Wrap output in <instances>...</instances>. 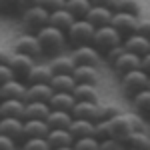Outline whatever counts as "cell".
I'll return each mask as SVG.
<instances>
[{
    "label": "cell",
    "mask_w": 150,
    "mask_h": 150,
    "mask_svg": "<svg viewBox=\"0 0 150 150\" xmlns=\"http://www.w3.org/2000/svg\"><path fill=\"white\" fill-rule=\"evenodd\" d=\"M74 148H80V150H86V148H100V140L96 138V136H82V138H76L74 140V144H72Z\"/></svg>",
    "instance_id": "8d00e7d4"
},
{
    "label": "cell",
    "mask_w": 150,
    "mask_h": 150,
    "mask_svg": "<svg viewBox=\"0 0 150 150\" xmlns=\"http://www.w3.org/2000/svg\"><path fill=\"white\" fill-rule=\"evenodd\" d=\"M12 78H16V74H14V70L8 66V62H6V64H0V84L12 80Z\"/></svg>",
    "instance_id": "ab89813d"
},
{
    "label": "cell",
    "mask_w": 150,
    "mask_h": 150,
    "mask_svg": "<svg viewBox=\"0 0 150 150\" xmlns=\"http://www.w3.org/2000/svg\"><path fill=\"white\" fill-rule=\"evenodd\" d=\"M148 124L144 120V116L134 112H118L114 118H110V136L118 138L122 144L128 140V136L134 130H146Z\"/></svg>",
    "instance_id": "6da1fadb"
},
{
    "label": "cell",
    "mask_w": 150,
    "mask_h": 150,
    "mask_svg": "<svg viewBox=\"0 0 150 150\" xmlns=\"http://www.w3.org/2000/svg\"><path fill=\"white\" fill-rule=\"evenodd\" d=\"M70 54H72V58H74L76 64H94V66H98V62H100V58H102V52L94 46L92 42H90V44L74 46V50H72Z\"/></svg>",
    "instance_id": "9c48e42d"
},
{
    "label": "cell",
    "mask_w": 150,
    "mask_h": 150,
    "mask_svg": "<svg viewBox=\"0 0 150 150\" xmlns=\"http://www.w3.org/2000/svg\"><path fill=\"white\" fill-rule=\"evenodd\" d=\"M52 76H54V72L50 68V64H36L34 62V66L26 74L24 82H26V84H40V82H48V84H50Z\"/></svg>",
    "instance_id": "ac0fdd59"
},
{
    "label": "cell",
    "mask_w": 150,
    "mask_h": 150,
    "mask_svg": "<svg viewBox=\"0 0 150 150\" xmlns=\"http://www.w3.org/2000/svg\"><path fill=\"white\" fill-rule=\"evenodd\" d=\"M18 146V142L10 136H6V134H0V150H12Z\"/></svg>",
    "instance_id": "7bdbcfd3"
},
{
    "label": "cell",
    "mask_w": 150,
    "mask_h": 150,
    "mask_svg": "<svg viewBox=\"0 0 150 150\" xmlns=\"http://www.w3.org/2000/svg\"><path fill=\"white\" fill-rule=\"evenodd\" d=\"M22 22L24 26L30 30V32H36L40 30L42 26L48 24V18H50V10H46L42 4H36V6H28V8H22Z\"/></svg>",
    "instance_id": "8992f818"
},
{
    "label": "cell",
    "mask_w": 150,
    "mask_h": 150,
    "mask_svg": "<svg viewBox=\"0 0 150 150\" xmlns=\"http://www.w3.org/2000/svg\"><path fill=\"white\" fill-rule=\"evenodd\" d=\"M46 140L50 144V148H56V150L70 148L74 144V136L70 134L68 128H50L46 134Z\"/></svg>",
    "instance_id": "7c38bea8"
},
{
    "label": "cell",
    "mask_w": 150,
    "mask_h": 150,
    "mask_svg": "<svg viewBox=\"0 0 150 150\" xmlns=\"http://www.w3.org/2000/svg\"><path fill=\"white\" fill-rule=\"evenodd\" d=\"M94 136L98 140L110 136V120H96L94 122Z\"/></svg>",
    "instance_id": "f35d334b"
},
{
    "label": "cell",
    "mask_w": 150,
    "mask_h": 150,
    "mask_svg": "<svg viewBox=\"0 0 150 150\" xmlns=\"http://www.w3.org/2000/svg\"><path fill=\"white\" fill-rule=\"evenodd\" d=\"M122 146V142L114 136H108V138H102L100 140V148H120Z\"/></svg>",
    "instance_id": "f6af8a7d"
},
{
    "label": "cell",
    "mask_w": 150,
    "mask_h": 150,
    "mask_svg": "<svg viewBox=\"0 0 150 150\" xmlns=\"http://www.w3.org/2000/svg\"><path fill=\"white\" fill-rule=\"evenodd\" d=\"M148 88H150V80H148Z\"/></svg>",
    "instance_id": "f907efd6"
},
{
    "label": "cell",
    "mask_w": 150,
    "mask_h": 150,
    "mask_svg": "<svg viewBox=\"0 0 150 150\" xmlns=\"http://www.w3.org/2000/svg\"><path fill=\"white\" fill-rule=\"evenodd\" d=\"M110 66H112V70H114L118 76H122L124 72H128V70L140 68V56H138V54H134V52H128V50H124V52L116 58Z\"/></svg>",
    "instance_id": "5bb4252c"
},
{
    "label": "cell",
    "mask_w": 150,
    "mask_h": 150,
    "mask_svg": "<svg viewBox=\"0 0 150 150\" xmlns=\"http://www.w3.org/2000/svg\"><path fill=\"white\" fill-rule=\"evenodd\" d=\"M140 68L150 74V52H146L144 56H140Z\"/></svg>",
    "instance_id": "7dc6e473"
},
{
    "label": "cell",
    "mask_w": 150,
    "mask_h": 150,
    "mask_svg": "<svg viewBox=\"0 0 150 150\" xmlns=\"http://www.w3.org/2000/svg\"><path fill=\"white\" fill-rule=\"evenodd\" d=\"M72 76L76 82H88V84H98V68L94 64H76L72 70Z\"/></svg>",
    "instance_id": "44dd1931"
},
{
    "label": "cell",
    "mask_w": 150,
    "mask_h": 150,
    "mask_svg": "<svg viewBox=\"0 0 150 150\" xmlns=\"http://www.w3.org/2000/svg\"><path fill=\"white\" fill-rule=\"evenodd\" d=\"M52 94H54V88H52L48 82H40V84H26V94H24V100H26V102H30V100L48 102Z\"/></svg>",
    "instance_id": "9a60e30c"
},
{
    "label": "cell",
    "mask_w": 150,
    "mask_h": 150,
    "mask_svg": "<svg viewBox=\"0 0 150 150\" xmlns=\"http://www.w3.org/2000/svg\"><path fill=\"white\" fill-rule=\"evenodd\" d=\"M0 12H4V14L22 12V2L20 0H0Z\"/></svg>",
    "instance_id": "74e56055"
},
{
    "label": "cell",
    "mask_w": 150,
    "mask_h": 150,
    "mask_svg": "<svg viewBox=\"0 0 150 150\" xmlns=\"http://www.w3.org/2000/svg\"><path fill=\"white\" fill-rule=\"evenodd\" d=\"M22 2V8H28V6H36V4H42V0H20Z\"/></svg>",
    "instance_id": "681fc988"
},
{
    "label": "cell",
    "mask_w": 150,
    "mask_h": 150,
    "mask_svg": "<svg viewBox=\"0 0 150 150\" xmlns=\"http://www.w3.org/2000/svg\"><path fill=\"white\" fill-rule=\"evenodd\" d=\"M24 104L22 98H0V116H14L24 118Z\"/></svg>",
    "instance_id": "d6986e66"
},
{
    "label": "cell",
    "mask_w": 150,
    "mask_h": 150,
    "mask_svg": "<svg viewBox=\"0 0 150 150\" xmlns=\"http://www.w3.org/2000/svg\"><path fill=\"white\" fill-rule=\"evenodd\" d=\"M22 148L30 150H50L46 136H32V138H24L22 140Z\"/></svg>",
    "instance_id": "836d02e7"
},
{
    "label": "cell",
    "mask_w": 150,
    "mask_h": 150,
    "mask_svg": "<svg viewBox=\"0 0 150 150\" xmlns=\"http://www.w3.org/2000/svg\"><path fill=\"white\" fill-rule=\"evenodd\" d=\"M130 100H132V106L138 114H142L144 118H150V88L136 92Z\"/></svg>",
    "instance_id": "f1b7e54d"
},
{
    "label": "cell",
    "mask_w": 150,
    "mask_h": 150,
    "mask_svg": "<svg viewBox=\"0 0 150 150\" xmlns=\"http://www.w3.org/2000/svg\"><path fill=\"white\" fill-rule=\"evenodd\" d=\"M76 66L72 54H54L50 60V68L54 74H72V70Z\"/></svg>",
    "instance_id": "603a6c76"
},
{
    "label": "cell",
    "mask_w": 150,
    "mask_h": 150,
    "mask_svg": "<svg viewBox=\"0 0 150 150\" xmlns=\"http://www.w3.org/2000/svg\"><path fill=\"white\" fill-rule=\"evenodd\" d=\"M148 80H150L148 72H144L142 68H134V70L124 72V74L120 76V88H122L124 96L132 98L136 92L148 88Z\"/></svg>",
    "instance_id": "3957f363"
},
{
    "label": "cell",
    "mask_w": 150,
    "mask_h": 150,
    "mask_svg": "<svg viewBox=\"0 0 150 150\" xmlns=\"http://www.w3.org/2000/svg\"><path fill=\"white\" fill-rule=\"evenodd\" d=\"M8 58H10V52H6L4 48H0V64H6Z\"/></svg>",
    "instance_id": "c3c4849f"
},
{
    "label": "cell",
    "mask_w": 150,
    "mask_h": 150,
    "mask_svg": "<svg viewBox=\"0 0 150 150\" xmlns=\"http://www.w3.org/2000/svg\"><path fill=\"white\" fill-rule=\"evenodd\" d=\"M50 86L56 92H72L74 86H76V80H74L72 74H54L52 80H50Z\"/></svg>",
    "instance_id": "4dcf8cb0"
},
{
    "label": "cell",
    "mask_w": 150,
    "mask_h": 150,
    "mask_svg": "<svg viewBox=\"0 0 150 150\" xmlns=\"http://www.w3.org/2000/svg\"><path fill=\"white\" fill-rule=\"evenodd\" d=\"M98 108H100V120H110L120 112L118 104L114 102H98Z\"/></svg>",
    "instance_id": "d590c367"
},
{
    "label": "cell",
    "mask_w": 150,
    "mask_h": 150,
    "mask_svg": "<svg viewBox=\"0 0 150 150\" xmlns=\"http://www.w3.org/2000/svg\"><path fill=\"white\" fill-rule=\"evenodd\" d=\"M0 134H6L16 142L24 140V118L14 116H0Z\"/></svg>",
    "instance_id": "30bf717a"
},
{
    "label": "cell",
    "mask_w": 150,
    "mask_h": 150,
    "mask_svg": "<svg viewBox=\"0 0 150 150\" xmlns=\"http://www.w3.org/2000/svg\"><path fill=\"white\" fill-rule=\"evenodd\" d=\"M68 130L74 136V140L82 138V136H94V122L92 120H84V118H72Z\"/></svg>",
    "instance_id": "484cf974"
},
{
    "label": "cell",
    "mask_w": 150,
    "mask_h": 150,
    "mask_svg": "<svg viewBox=\"0 0 150 150\" xmlns=\"http://www.w3.org/2000/svg\"><path fill=\"white\" fill-rule=\"evenodd\" d=\"M116 10L130 12V14H136V16H140V12H142V4H140V0H118Z\"/></svg>",
    "instance_id": "e575fe53"
},
{
    "label": "cell",
    "mask_w": 150,
    "mask_h": 150,
    "mask_svg": "<svg viewBox=\"0 0 150 150\" xmlns=\"http://www.w3.org/2000/svg\"><path fill=\"white\" fill-rule=\"evenodd\" d=\"M96 26L90 24L86 18H76L74 22L70 24V28L66 30V36H68V42L72 46H80V44H90L92 42V36Z\"/></svg>",
    "instance_id": "5b68a950"
},
{
    "label": "cell",
    "mask_w": 150,
    "mask_h": 150,
    "mask_svg": "<svg viewBox=\"0 0 150 150\" xmlns=\"http://www.w3.org/2000/svg\"><path fill=\"white\" fill-rule=\"evenodd\" d=\"M48 112H50V104L48 102H38V100H30L24 104V120H46Z\"/></svg>",
    "instance_id": "7402d4cb"
},
{
    "label": "cell",
    "mask_w": 150,
    "mask_h": 150,
    "mask_svg": "<svg viewBox=\"0 0 150 150\" xmlns=\"http://www.w3.org/2000/svg\"><path fill=\"white\" fill-rule=\"evenodd\" d=\"M14 50L22 52V54H28V56H34V58L42 54V48H40L36 32H24V34H20L14 40Z\"/></svg>",
    "instance_id": "ba28073f"
},
{
    "label": "cell",
    "mask_w": 150,
    "mask_h": 150,
    "mask_svg": "<svg viewBox=\"0 0 150 150\" xmlns=\"http://www.w3.org/2000/svg\"><path fill=\"white\" fill-rule=\"evenodd\" d=\"M48 104H50V108H56V110H72V106L76 104V98H74V94L72 92H56L54 90V94L50 96V100H48Z\"/></svg>",
    "instance_id": "83f0119b"
},
{
    "label": "cell",
    "mask_w": 150,
    "mask_h": 150,
    "mask_svg": "<svg viewBox=\"0 0 150 150\" xmlns=\"http://www.w3.org/2000/svg\"><path fill=\"white\" fill-rule=\"evenodd\" d=\"M122 44L128 52H134L138 56H144L146 52H150V38H146L144 34L140 32H132L122 38Z\"/></svg>",
    "instance_id": "4fadbf2b"
},
{
    "label": "cell",
    "mask_w": 150,
    "mask_h": 150,
    "mask_svg": "<svg viewBox=\"0 0 150 150\" xmlns=\"http://www.w3.org/2000/svg\"><path fill=\"white\" fill-rule=\"evenodd\" d=\"M26 94V82L22 78H12V80L0 84V98H22Z\"/></svg>",
    "instance_id": "e0dca14e"
},
{
    "label": "cell",
    "mask_w": 150,
    "mask_h": 150,
    "mask_svg": "<svg viewBox=\"0 0 150 150\" xmlns=\"http://www.w3.org/2000/svg\"><path fill=\"white\" fill-rule=\"evenodd\" d=\"M76 18L70 14L68 8H58V10H52L50 12V18H48V24H52V26H56V28H60V30H68L70 24L74 22Z\"/></svg>",
    "instance_id": "d4e9b609"
},
{
    "label": "cell",
    "mask_w": 150,
    "mask_h": 150,
    "mask_svg": "<svg viewBox=\"0 0 150 150\" xmlns=\"http://www.w3.org/2000/svg\"><path fill=\"white\" fill-rule=\"evenodd\" d=\"M112 12H114V10H110V8L94 6V4H92V6H90V10H88V14H86V20L98 28V26H104V24H110Z\"/></svg>",
    "instance_id": "cb8c5ba5"
},
{
    "label": "cell",
    "mask_w": 150,
    "mask_h": 150,
    "mask_svg": "<svg viewBox=\"0 0 150 150\" xmlns=\"http://www.w3.org/2000/svg\"><path fill=\"white\" fill-rule=\"evenodd\" d=\"M72 94H74L76 102H100V100H98V88H96V84L76 82Z\"/></svg>",
    "instance_id": "ffe728a7"
},
{
    "label": "cell",
    "mask_w": 150,
    "mask_h": 150,
    "mask_svg": "<svg viewBox=\"0 0 150 150\" xmlns=\"http://www.w3.org/2000/svg\"><path fill=\"white\" fill-rule=\"evenodd\" d=\"M72 112L68 110H56V108H50V112L46 116V122L50 128H68L72 122Z\"/></svg>",
    "instance_id": "4316f807"
},
{
    "label": "cell",
    "mask_w": 150,
    "mask_h": 150,
    "mask_svg": "<svg viewBox=\"0 0 150 150\" xmlns=\"http://www.w3.org/2000/svg\"><path fill=\"white\" fill-rule=\"evenodd\" d=\"M136 32L144 34L146 38H150V18H140L138 26H136Z\"/></svg>",
    "instance_id": "ee69618b"
},
{
    "label": "cell",
    "mask_w": 150,
    "mask_h": 150,
    "mask_svg": "<svg viewBox=\"0 0 150 150\" xmlns=\"http://www.w3.org/2000/svg\"><path fill=\"white\" fill-rule=\"evenodd\" d=\"M50 126L46 120H24V138H32V136H46Z\"/></svg>",
    "instance_id": "f546056e"
},
{
    "label": "cell",
    "mask_w": 150,
    "mask_h": 150,
    "mask_svg": "<svg viewBox=\"0 0 150 150\" xmlns=\"http://www.w3.org/2000/svg\"><path fill=\"white\" fill-rule=\"evenodd\" d=\"M90 6H92V0H66V8L74 18H86Z\"/></svg>",
    "instance_id": "d6a6232c"
},
{
    "label": "cell",
    "mask_w": 150,
    "mask_h": 150,
    "mask_svg": "<svg viewBox=\"0 0 150 150\" xmlns=\"http://www.w3.org/2000/svg\"><path fill=\"white\" fill-rule=\"evenodd\" d=\"M8 66L14 70L16 78H26V74L32 70L34 66V56H28V54H22V52H12L10 58H8Z\"/></svg>",
    "instance_id": "8fae6325"
},
{
    "label": "cell",
    "mask_w": 150,
    "mask_h": 150,
    "mask_svg": "<svg viewBox=\"0 0 150 150\" xmlns=\"http://www.w3.org/2000/svg\"><path fill=\"white\" fill-rule=\"evenodd\" d=\"M94 6H104V8H110V10H116L118 6V0H92Z\"/></svg>",
    "instance_id": "bcb514c9"
},
{
    "label": "cell",
    "mask_w": 150,
    "mask_h": 150,
    "mask_svg": "<svg viewBox=\"0 0 150 150\" xmlns=\"http://www.w3.org/2000/svg\"><path fill=\"white\" fill-rule=\"evenodd\" d=\"M42 6L46 10H58V8H66V0H42Z\"/></svg>",
    "instance_id": "b9f144b4"
},
{
    "label": "cell",
    "mask_w": 150,
    "mask_h": 150,
    "mask_svg": "<svg viewBox=\"0 0 150 150\" xmlns=\"http://www.w3.org/2000/svg\"><path fill=\"white\" fill-rule=\"evenodd\" d=\"M72 116L74 118H84V120H100V108H98V102H76L72 106Z\"/></svg>",
    "instance_id": "2e32d148"
},
{
    "label": "cell",
    "mask_w": 150,
    "mask_h": 150,
    "mask_svg": "<svg viewBox=\"0 0 150 150\" xmlns=\"http://www.w3.org/2000/svg\"><path fill=\"white\" fill-rule=\"evenodd\" d=\"M138 20H140V16H136V14L122 12V10H114V12H112V18H110V24H112L116 30L122 34V38H124V36L136 32Z\"/></svg>",
    "instance_id": "52a82bcc"
},
{
    "label": "cell",
    "mask_w": 150,
    "mask_h": 150,
    "mask_svg": "<svg viewBox=\"0 0 150 150\" xmlns=\"http://www.w3.org/2000/svg\"><path fill=\"white\" fill-rule=\"evenodd\" d=\"M124 50H126V48H124V44H120V46H114V48H110L108 52H104V56H106V60H108V62L112 64V62H114V60L120 56V54H122Z\"/></svg>",
    "instance_id": "60d3db41"
},
{
    "label": "cell",
    "mask_w": 150,
    "mask_h": 150,
    "mask_svg": "<svg viewBox=\"0 0 150 150\" xmlns=\"http://www.w3.org/2000/svg\"><path fill=\"white\" fill-rule=\"evenodd\" d=\"M126 146H130V148H150V132L148 128L146 130H134L130 136H128V140L124 142Z\"/></svg>",
    "instance_id": "1f68e13d"
},
{
    "label": "cell",
    "mask_w": 150,
    "mask_h": 150,
    "mask_svg": "<svg viewBox=\"0 0 150 150\" xmlns=\"http://www.w3.org/2000/svg\"><path fill=\"white\" fill-rule=\"evenodd\" d=\"M92 44L104 54V52H108L110 48L122 44V34L116 30L112 24H104V26H98V28L94 30Z\"/></svg>",
    "instance_id": "277c9868"
},
{
    "label": "cell",
    "mask_w": 150,
    "mask_h": 150,
    "mask_svg": "<svg viewBox=\"0 0 150 150\" xmlns=\"http://www.w3.org/2000/svg\"><path fill=\"white\" fill-rule=\"evenodd\" d=\"M36 36H38L40 48H42V54H48V56L60 54L64 50V46H66V42H68L66 32L56 28V26H52V24H46L40 30H36Z\"/></svg>",
    "instance_id": "7a4b0ae2"
}]
</instances>
